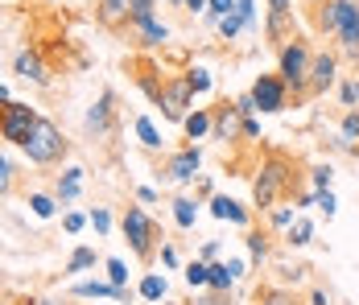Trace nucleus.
I'll list each match as a JSON object with an SVG mask.
<instances>
[{
	"label": "nucleus",
	"mask_w": 359,
	"mask_h": 305,
	"mask_svg": "<svg viewBox=\"0 0 359 305\" xmlns=\"http://www.w3.org/2000/svg\"><path fill=\"white\" fill-rule=\"evenodd\" d=\"M107 281L116 289H128V264L124 260H107Z\"/></svg>",
	"instance_id": "obj_31"
},
{
	"label": "nucleus",
	"mask_w": 359,
	"mask_h": 305,
	"mask_svg": "<svg viewBox=\"0 0 359 305\" xmlns=\"http://www.w3.org/2000/svg\"><path fill=\"white\" fill-rule=\"evenodd\" d=\"M240 17H244V29H256V0H236Z\"/></svg>",
	"instance_id": "obj_37"
},
{
	"label": "nucleus",
	"mask_w": 359,
	"mask_h": 305,
	"mask_svg": "<svg viewBox=\"0 0 359 305\" xmlns=\"http://www.w3.org/2000/svg\"><path fill=\"white\" fill-rule=\"evenodd\" d=\"M87 128H91L95 136H103V132L112 128V91H103L99 103H91V112H87Z\"/></svg>",
	"instance_id": "obj_12"
},
{
	"label": "nucleus",
	"mask_w": 359,
	"mask_h": 305,
	"mask_svg": "<svg viewBox=\"0 0 359 305\" xmlns=\"http://www.w3.org/2000/svg\"><path fill=\"white\" fill-rule=\"evenodd\" d=\"M285 83L277 78V74H256V83H252V103H256V112H281L285 107Z\"/></svg>",
	"instance_id": "obj_5"
},
{
	"label": "nucleus",
	"mask_w": 359,
	"mask_h": 305,
	"mask_svg": "<svg viewBox=\"0 0 359 305\" xmlns=\"http://www.w3.org/2000/svg\"><path fill=\"white\" fill-rule=\"evenodd\" d=\"M310 66H314V58H310V45L306 41H285L281 45V83L285 87H294V91H306L310 87Z\"/></svg>",
	"instance_id": "obj_3"
},
{
	"label": "nucleus",
	"mask_w": 359,
	"mask_h": 305,
	"mask_svg": "<svg viewBox=\"0 0 359 305\" xmlns=\"http://www.w3.org/2000/svg\"><path fill=\"white\" fill-rule=\"evenodd\" d=\"M215 256H219V240H207L203 244V264H215Z\"/></svg>",
	"instance_id": "obj_41"
},
{
	"label": "nucleus",
	"mask_w": 359,
	"mask_h": 305,
	"mask_svg": "<svg viewBox=\"0 0 359 305\" xmlns=\"http://www.w3.org/2000/svg\"><path fill=\"white\" fill-rule=\"evenodd\" d=\"M124 235H128V244H132L136 256H149V252H153V223H149V215H145L141 207H128V215H124Z\"/></svg>",
	"instance_id": "obj_7"
},
{
	"label": "nucleus",
	"mask_w": 359,
	"mask_h": 305,
	"mask_svg": "<svg viewBox=\"0 0 359 305\" xmlns=\"http://www.w3.org/2000/svg\"><path fill=\"white\" fill-rule=\"evenodd\" d=\"M74 293H79V297H112V302H124V305L132 302V289H116L112 281H107V285H103V281H79Z\"/></svg>",
	"instance_id": "obj_11"
},
{
	"label": "nucleus",
	"mask_w": 359,
	"mask_h": 305,
	"mask_svg": "<svg viewBox=\"0 0 359 305\" xmlns=\"http://www.w3.org/2000/svg\"><path fill=\"white\" fill-rule=\"evenodd\" d=\"M356 140H359V112H347V116H343V140H339V145L351 149Z\"/></svg>",
	"instance_id": "obj_30"
},
{
	"label": "nucleus",
	"mask_w": 359,
	"mask_h": 305,
	"mask_svg": "<svg viewBox=\"0 0 359 305\" xmlns=\"http://www.w3.org/2000/svg\"><path fill=\"white\" fill-rule=\"evenodd\" d=\"M83 223H87V219H83L79 211H70V215H66V231H70V235H74V231H83Z\"/></svg>",
	"instance_id": "obj_42"
},
{
	"label": "nucleus",
	"mask_w": 359,
	"mask_h": 305,
	"mask_svg": "<svg viewBox=\"0 0 359 305\" xmlns=\"http://www.w3.org/2000/svg\"><path fill=\"white\" fill-rule=\"evenodd\" d=\"M157 103H161V112H165V120H186L190 116V87H186V78H178V83H165L161 87V95H157Z\"/></svg>",
	"instance_id": "obj_8"
},
{
	"label": "nucleus",
	"mask_w": 359,
	"mask_h": 305,
	"mask_svg": "<svg viewBox=\"0 0 359 305\" xmlns=\"http://www.w3.org/2000/svg\"><path fill=\"white\" fill-rule=\"evenodd\" d=\"M256 132H260V124H256V120L248 116V120H244V136H256Z\"/></svg>",
	"instance_id": "obj_48"
},
{
	"label": "nucleus",
	"mask_w": 359,
	"mask_h": 305,
	"mask_svg": "<svg viewBox=\"0 0 359 305\" xmlns=\"http://www.w3.org/2000/svg\"><path fill=\"white\" fill-rule=\"evenodd\" d=\"M240 29H244V17H240V12H232V17L219 21V33H223V37H236Z\"/></svg>",
	"instance_id": "obj_35"
},
{
	"label": "nucleus",
	"mask_w": 359,
	"mask_h": 305,
	"mask_svg": "<svg viewBox=\"0 0 359 305\" xmlns=\"http://www.w3.org/2000/svg\"><path fill=\"white\" fill-rule=\"evenodd\" d=\"M141 297H145V302H161V297H165V277L149 273V277L141 281Z\"/></svg>",
	"instance_id": "obj_26"
},
{
	"label": "nucleus",
	"mask_w": 359,
	"mask_h": 305,
	"mask_svg": "<svg viewBox=\"0 0 359 305\" xmlns=\"http://www.w3.org/2000/svg\"><path fill=\"white\" fill-rule=\"evenodd\" d=\"M285 240H289V248H306V244H310V240H314V223H310V219H302V215H298V219H294V227H289V235H285Z\"/></svg>",
	"instance_id": "obj_18"
},
{
	"label": "nucleus",
	"mask_w": 359,
	"mask_h": 305,
	"mask_svg": "<svg viewBox=\"0 0 359 305\" xmlns=\"http://www.w3.org/2000/svg\"><path fill=\"white\" fill-rule=\"evenodd\" d=\"M211 215L215 219H223V223H236V227H248V211L236 202V198H227V194H219L215 202H211Z\"/></svg>",
	"instance_id": "obj_13"
},
{
	"label": "nucleus",
	"mask_w": 359,
	"mask_h": 305,
	"mask_svg": "<svg viewBox=\"0 0 359 305\" xmlns=\"http://www.w3.org/2000/svg\"><path fill=\"white\" fill-rule=\"evenodd\" d=\"M8 178H12V165H8V157H4V153H0V190H4V186H8Z\"/></svg>",
	"instance_id": "obj_44"
},
{
	"label": "nucleus",
	"mask_w": 359,
	"mask_h": 305,
	"mask_svg": "<svg viewBox=\"0 0 359 305\" xmlns=\"http://www.w3.org/2000/svg\"><path fill=\"white\" fill-rule=\"evenodd\" d=\"M248 252H252L256 260H265V256H269V244H265L260 235H248Z\"/></svg>",
	"instance_id": "obj_40"
},
{
	"label": "nucleus",
	"mask_w": 359,
	"mask_h": 305,
	"mask_svg": "<svg viewBox=\"0 0 359 305\" xmlns=\"http://www.w3.org/2000/svg\"><path fill=\"white\" fill-rule=\"evenodd\" d=\"M136 136H141V145H145V149H161V132L153 128V120H149V116H141V120H136Z\"/></svg>",
	"instance_id": "obj_25"
},
{
	"label": "nucleus",
	"mask_w": 359,
	"mask_h": 305,
	"mask_svg": "<svg viewBox=\"0 0 359 305\" xmlns=\"http://www.w3.org/2000/svg\"><path fill=\"white\" fill-rule=\"evenodd\" d=\"M174 219H178V227H186V231H190V227L198 223V202L178 198V202H174Z\"/></svg>",
	"instance_id": "obj_20"
},
{
	"label": "nucleus",
	"mask_w": 359,
	"mask_h": 305,
	"mask_svg": "<svg viewBox=\"0 0 359 305\" xmlns=\"http://www.w3.org/2000/svg\"><path fill=\"white\" fill-rule=\"evenodd\" d=\"M79 190H83V169H79V165H70V169L62 173V182H58V202H74V198H79Z\"/></svg>",
	"instance_id": "obj_16"
},
{
	"label": "nucleus",
	"mask_w": 359,
	"mask_h": 305,
	"mask_svg": "<svg viewBox=\"0 0 359 305\" xmlns=\"http://www.w3.org/2000/svg\"><path fill=\"white\" fill-rule=\"evenodd\" d=\"M294 207H281V211H273V227H294Z\"/></svg>",
	"instance_id": "obj_39"
},
{
	"label": "nucleus",
	"mask_w": 359,
	"mask_h": 305,
	"mask_svg": "<svg viewBox=\"0 0 359 305\" xmlns=\"http://www.w3.org/2000/svg\"><path fill=\"white\" fill-rule=\"evenodd\" d=\"M335 74H339V58H335V54H318L314 66H310V87H314V91H327V87L335 83Z\"/></svg>",
	"instance_id": "obj_10"
},
{
	"label": "nucleus",
	"mask_w": 359,
	"mask_h": 305,
	"mask_svg": "<svg viewBox=\"0 0 359 305\" xmlns=\"http://www.w3.org/2000/svg\"><path fill=\"white\" fill-rule=\"evenodd\" d=\"M265 305H298V302H294L289 293H269V297H265Z\"/></svg>",
	"instance_id": "obj_45"
},
{
	"label": "nucleus",
	"mask_w": 359,
	"mask_h": 305,
	"mask_svg": "<svg viewBox=\"0 0 359 305\" xmlns=\"http://www.w3.org/2000/svg\"><path fill=\"white\" fill-rule=\"evenodd\" d=\"M198 165H203V153H198V149H182L178 157H170V165H165V182L186 186V182L198 178Z\"/></svg>",
	"instance_id": "obj_9"
},
{
	"label": "nucleus",
	"mask_w": 359,
	"mask_h": 305,
	"mask_svg": "<svg viewBox=\"0 0 359 305\" xmlns=\"http://www.w3.org/2000/svg\"><path fill=\"white\" fill-rule=\"evenodd\" d=\"M91 264H95V248H79V252L66 260V269H62V273H66V277H74V273H87Z\"/></svg>",
	"instance_id": "obj_24"
},
{
	"label": "nucleus",
	"mask_w": 359,
	"mask_h": 305,
	"mask_svg": "<svg viewBox=\"0 0 359 305\" xmlns=\"http://www.w3.org/2000/svg\"><path fill=\"white\" fill-rule=\"evenodd\" d=\"M29 207H33V215H37V219H50L58 202H54V198H45V194H29Z\"/></svg>",
	"instance_id": "obj_32"
},
{
	"label": "nucleus",
	"mask_w": 359,
	"mask_h": 305,
	"mask_svg": "<svg viewBox=\"0 0 359 305\" xmlns=\"http://www.w3.org/2000/svg\"><path fill=\"white\" fill-rule=\"evenodd\" d=\"M227 269H232V277H236V281L244 277V260H227Z\"/></svg>",
	"instance_id": "obj_49"
},
{
	"label": "nucleus",
	"mask_w": 359,
	"mask_h": 305,
	"mask_svg": "<svg viewBox=\"0 0 359 305\" xmlns=\"http://www.w3.org/2000/svg\"><path fill=\"white\" fill-rule=\"evenodd\" d=\"M136 29H141V41H145V45H165V41H170V29H165L157 17L136 21Z\"/></svg>",
	"instance_id": "obj_15"
},
{
	"label": "nucleus",
	"mask_w": 359,
	"mask_h": 305,
	"mask_svg": "<svg viewBox=\"0 0 359 305\" xmlns=\"http://www.w3.org/2000/svg\"><path fill=\"white\" fill-rule=\"evenodd\" d=\"M236 120H240V112H236V107H223V112H219V120L211 124V132H215L219 140H232V132H236Z\"/></svg>",
	"instance_id": "obj_19"
},
{
	"label": "nucleus",
	"mask_w": 359,
	"mask_h": 305,
	"mask_svg": "<svg viewBox=\"0 0 359 305\" xmlns=\"http://www.w3.org/2000/svg\"><path fill=\"white\" fill-rule=\"evenodd\" d=\"M161 264H165V269H178V252H174V248H161Z\"/></svg>",
	"instance_id": "obj_46"
},
{
	"label": "nucleus",
	"mask_w": 359,
	"mask_h": 305,
	"mask_svg": "<svg viewBox=\"0 0 359 305\" xmlns=\"http://www.w3.org/2000/svg\"><path fill=\"white\" fill-rule=\"evenodd\" d=\"M128 17H132V21L153 17V0H128Z\"/></svg>",
	"instance_id": "obj_36"
},
{
	"label": "nucleus",
	"mask_w": 359,
	"mask_h": 305,
	"mask_svg": "<svg viewBox=\"0 0 359 305\" xmlns=\"http://www.w3.org/2000/svg\"><path fill=\"white\" fill-rule=\"evenodd\" d=\"M62 153H66L62 132H58L50 120H37V124H33V132H29V140H25V157H29L33 165H54Z\"/></svg>",
	"instance_id": "obj_2"
},
{
	"label": "nucleus",
	"mask_w": 359,
	"mask_h": 305,
	"mask_svg": "<svg viewBox=\"0 0 359 305\" xmlns=\"http://www.w3.org/2000/svg\"><path fill=\"white\" fill-rule=\"evenodd\" d=\"M186 285H190V289H203V285H211V273H207V264H203V260H194V264L186 269Z\"/></svg>",
	"instance_id": "obj_29"
},
{
	"label": "nucleus",
	"mask_w": 359,
	"mask_h": 305,
	"mask_svg": "<svg viewBox=\"0 0 359 305\" xmlns=\"http://www.w3.org/2000/svg\"><path fill=\"white\" fill-rule=\"evenodd\" d=\"M0 103H12V99H8V87H0Z\"/></svg>",
	"instance_id": "obj_52"
},
{
	"label": "nucleus",
	"mask_w": 359,
	"mask_h": 305,
	"mask_svg": "<svg viewBox=\"0 0 359 305\" xmlns=\"http://www.w3.org/2000/svg\"><path fill=\"white\" fill-rule=\"evenodd\" d=\"M128 17V0H99V21L103 25H116Z\"/></svg>",
	"instance_id": "obj_23"
},
{
	"label": "nucleus",
	"mask_w": 359,
	"mask_h": 305,
	"mask_svg": "<svg viewBox=\"0 0 359 305\" xmlns=\"http://www.w3.org/2000/svg\"><path fill=\"white\" fill-rule=\"evenodd\" d=\"M207 273H211V289H215V293H227V289L236 285L232 269H227V264H219V260H215V264H207Z\"/></svg>",
	"instance_id": "obj_21"
},
{
	"label": "nucleus",
	"mask_w": 359,
	"mask_h": 305,
	"mask_svg": "<svg viewBox=\"0 0 359 305\" xmlns=\"http://www.w3.org/2000/svg\"><path fill=\"white\" fill-rule=\"evenodd\" d=\"M269 12H273V17H269V33L281 37V25H285V17L294 12V4H289V0H269Z\"/></svg>",
	"instance_id": "obj_22"
},
{
	"label": "nucleus",
	"mask_w": 359,
	"mask_h": 305,
	"mask_svg": "<svg viewBox=\"0 0 359 305\" xmlns=\"http://www.w3.org/2000/svg\"><path fill=\"white\" fill-rule=\"evenodd\" d=\"M211 124H215V120H211V116H207L203 107H194V112H190V116L182 120V128H186V136H190V140L207 136V132H211Z\"/></svg>",
	"instance_id": "obj_17"
},
{
	"label": "nucleus",
	"mask_w": 359,
	"mask_h": 305,
	"mask_svg": "<svg viewBox=\"0 0 359 305\" xmlns=\"http://www.w3.org/2000/svg\"><path fill=\"white\" fill-rule=\"evenodd\" d=\"M182 4H186L190 12H207V0H182Z\"/></svg>",
	"instance_id": "obj_50"
},
{
	"label": "nucleus",
	"mask_w": 359,
	"mask_h": 305,
	"mask_svg": "<svg viewBox=\"0 0 359 305\" xmlns=\"http://www.w3.org/2000/svg\"><path fill=\"white\" fill-rule=\"evenodd\" d=\"M310 305H327V293H322V289H314V293H310Z\"/></svg>",
	"instance_id": "obj_51"
},
{
	"label": "nucleus",
	"mask_w": 359,
	"mask_h": 305,
	"mask_svg": "<svg viewBox=\"0 0 359 305\" xmlns=\"http://www.w3.org/2000/svg\"><path fill=\"white\" fill-rule=\"evenodd\" d=\"M37 120H41V116H37L29 103H4V107H0V136L25 149V140H29V132H33Z\"/></svg>",
	"instance_id": "obj_4"
},
{
	"label": "nucleus",
	"mask_w": 359,
	"mask_h": 305,
	"mask_svg": "<svg viewBox=\"0 0 359 305\" xmlns=\"http://www.w3.org/2000/svg\"><path fill=\"white\" fill-rule=\"evenodd\" d=\"M356 103H359V78H356Z\"/></svg>",
	"instance_id": "obj_53"
},
{
	"label": "nucleus",
	"mask_w": 359,
	"mask_h": 305,
	"mask_svg": "<svg viewBox=\"0 0 359 305\" xmlns=\"http://www.w3.org/2000/svg\"><path fill=\"white\" fill-rule=\"evenodd\" d=\"M232 12H240L236 8V0H207V21H223V17H232Z\"/></svg>",
	"instance_id": "obj_28"
},
{
	"label": "nucleus",
	"mask_w": 359,
	"mask_h": 305,
	"mask_svg": "<svg viewBox=\"0 0 359 305\" xmlns=\"http://www.w3.org/2000/svg\"><path fill=\"white\" fill-rule=\"evenodd\" d=\"M186 87H190V95H203V91H211V70L194 66V70L186 74Z\"/></svg>",
	"instance_id": "obj_27"
},
{
	"label": "nucleus",
	"mask_w": 359,
	"mask_h": 305,
	"mask_svg": "<svg viewBox=\"0 0 359 305\" xmlns=\"http://www.w3.org/2000/svg\"><path fill=\"white\" fill-rule=\"evenodd\" d=\"M91 227H95V235H107V231H112V215H107L103 207H95V211H91Z\"/></svg>",
	"instance_id": "obj_34"
},
{
	"label": "nucleus",
	"mask_w": 359,
	"mask_h": 305,
	"mask_svg": "<svg viewBox=\"0 0 359 305\" xmlns=\"http://www.w3.org/2000/svg\"><path fill=\"white\" fill-rule=\"evenodd\" d=\"M318 25H322L327 33H339L343 50L359 58V4L356 0H331V4L322 8Z\"/></svg>",
	"instance_id": "obj_1"
},
{
	"label": "nucleus",
	"mask_w": 359,
	"mask_h": 305,
	"mask_svg": "<svg viewBox=\"0 0 359 305\" xmlns=\"http://www.w3.org/2000/svg\"><path fill=\"white\" fill-rule=\"evenodd\" d=\"M331 178H335V169L331 165H318L314 169V190H331Z\"/></svg>",
	"instance_id": "obj_38"
},
{
	"label": "nucleus",
	"mask_w": 359,
	"mask_h": 305,
	"mask_svg": "<svg viewBox=\"0 0 359 305\" xmlns=\"http://www.w3.org/2000/svg\"><path fill=\"white\" fill-rule=\"evenodd\" d=\"M339 99L351 107V103H356V83H343V87H339Z\"/></svg>",
	"instance_id": "obj_43"
},
{
	"label": "nucleus",
	"mask_w": 359,
	"mask_h": 305,
	"mask_svg": "<svg viewBox=\"0 0 359 305\" xmlns=\"http://www.w3.org/2000/svg\"><path fill=\"white\" fill-rule=\"evenodd\" d=\"M17 74H21V78H29V83H37V87H45V83H50V74H45V66H41V58H37V54H29V50H25V54H17Z\"/></svg>",
	"instance_id": "obj_14"
},
{
	"label": "nucleus",
	"mask_w": 359,
	"mask_h": 305,
	"mask_svg": "<svg viewBox=\"0 0 359 305\" xmlns=\"http://www.w3.org/2000/svg\"><path fill=\"white\" fill-rule=\"evenodd\" d=\"M314 207H318L327 219H335V211H339V202H335V194H331V190H314Z\"/></svg>",
	"instance_id": "obj_33"
},
{
	"label": "nucleus",
	"mask_w": 359,
	"mask_h": 305,
	"mask_svg": "<svg viewBox=\"0 0 359 305\" xmlns=\"http://www.w3.org/2000/svg\"><path fill=\"white\" fill-rule=\"evenodd\" d=\"M136 198H141V202H157V190H153V186H141Z\"/></svg>",
	"instance_id": "obj_47"
},
{
	"label": "nucleus",
	"mask_w": 359,
	"mask_h": 305,
	"mask_svg": "<svg viewBox=\"0 0 359 305\" xmlns=\"http://www.w3.org/2000/svg\"><path fill=\"white\" fill-rule=\"evenodd\" d=\"M281 186H285V165L273 157V161H265V169H260V178H256V186H252L256 207H273L277 194H281Z\"/></svg>",
	"instance_id": "obj_6"
},
{
	"label": "nucleus",
	"mask_w": 359,
	"mask_h": 305,
	"mask_svg": "<svg viewBox=\"0 0 359 305\" xmlns=\"http://www.w3.org/2000/svg\"><path fill=\"white\" fill-rule=\"evenodd\" d=\"M314 4H322V0H314Z\"/></svg>",
	"instance_id": "obj_54"
}]
</instances>
